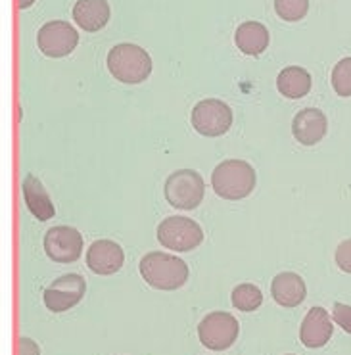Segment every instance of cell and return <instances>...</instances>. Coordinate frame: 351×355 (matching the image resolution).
I'll use <instances>...</instances> for the list:
<instances>
[{
    "instance_id": "3957f363",
    "label": "cell",
    "mask_w": 351,
    "mask_h": 355,
    "mask_svg": "<svg viewBox=\"0 0 351 355\" xmlns=\"http://www.w3.org/2000/svg\"><path fill=\"white\" fill-rule=\"evenodd\" d=\"M255 171L244 159H225L213 169L212 187L225 200H242L255 189Z\"/></svg>"
},
{
    "instance_id": "484cf974",
    "label": "cell",
    "mask_w": 351,
    "mask_h": 355,
    "mask_svg": "<svg viewBox=\"0 0 351 355\" xmlns=\"http://www.w3.org/2000/svg\"><path fill=\"white\" fill-rule=\"evenodd\" d=\"M288 355H292V354H288Z\"/></svg>"
},
{
    "instance_id": "4fadbf2b",
    "label": "cell",
    "mask_w": 351,
    "mask_h": 355,
    "mask_svg": "<svg viewBox=\"0 0 351 355\" xmlns=\"http://www.w3.org/2000/svg\"><path fill=\"white\" fill-rule=\"evenodd\" d=\"M328 129L327 116L317 107H305L298 112L292 121V132L296 141L302 142L303 146H313L325 139Z\"/></svg>"
},
{
    "instance_id": "ffe728a7",
    "label": "cell",
    "mask_w": 351,
    "mask_h": 355,
    "mask_svg": "<svg viewBox=\"0 0 351 355\" xmlns=\"http://www.w3.org/2000/svg\"><path fill=\"white\" fill-rule=\"evenodd\" d=\"M275 10L284 21H300L309 12V0H275Z\"/></svg>"
},
{
    "instance_id": "277c9868",
    "label": "cell",
    "mask_w": 351,
    "mask_h": 355,
    "mask_svg": "<svg viewBox=\"0 0 351 355\" xmlns=\"http://www.w3.org/2000/svg\"><path fill=\"white\" fill-rule=\"evenodd\" d=\"M164 194L175 209H196L204 200V179L194 169H179L167 177Z\"/></svg>"
},
{
    "instance_id": "30bf717a",
    "label": "cell",
    "mask_w": 351,
    "mask_h": 355,
    "mask_svg": "<svg viewBox=\"0 0 351 355\" xmlns=\"http://www.w3.org/2000/svg\"><path fill=\"white\" fill-rule=\"evenodd\" d=\"M81 232L74 227H54L44 236V252L52 261L74 263L83 254Z\"/></svg>"
},
{
    "instance_id": "5b68a950",
    "label": "cell",
    "mask_w": 351,
    "mask_h": 355,
    "mask_svg": "<svg viewBox=\"0 0 351 355\" xmlns=\"http://www.w3.org/2000/svg\"><path fill=\"white\" fill-rule=\"evenodd\" d=\"M157 240L162 246L173 250V252H190L204 242V231L190 217L173 215L160 223Z\"/></svg>"
},
{
    "instance_id": "6da1fadb",
    "label": "cell",
    "mask_w": 351,
    "mask_h": 355,
    "mask_svg": "<svg viewBox=\"0 0 351 355\" xmlns=\"http://www.w3.org/2000/svg\"><path fill=\"white\" fill-rule=\"evenodd\" d=\"M142 279L155 290H177L188 281V265L177 256L150 252L140 259Z\"/></svg>"
},
{
    "instance_id": "7a4b0ae2",
    "label": "cell",
    "mask_w": 351,
    "mask_h": 355,
    "mask_svg": "<svg viewBox=\"0 0 351 355\" xmlns=\"http://www.w3.org/2000/svg\"><path fill=\"white\" fill-rule=\"evenodd\" d=\"M108 69L121 83L139 85L152 73V58L139 44L123 42L108 52Z\"/></svg>"
},
{
    "instance_id": "603a6c76",
    "label": "cell",
    "mask_w": 351,
    "mask_h": 355,
    "mask_svg": "<svg viewBox=\"0 0 351 355\" xmlns=\"http://www.w3.org/2000/svg\"><path fill=\"white\" fill-rule=\"evenodd\" d=\"M332 319H334L348 334H351V306L334 304V307H332Z\"/></svg>"
},
{
    "instance_id": "d6986e66",
    "label": "cell",
    "mask_w": 351,
    "mask_h": 355,
    "mask_svg": "<svg viewBox=\"0 0 351 355\" xmlns=\"http://www.w3.org/2000/svg\"><path fill=\"white\" fill-rule=\"evenodd\" d=\"M230 300H232V306L237 309L244 311V313H250V311H255V309L262 307L263 294L255 284L244 282V284H240V286L232 290Z\"/></svg>"
},
{
    "instance_id": "ac0fdd59",
    "label": "cell",
    "mask_w": 351,
    "mask_h": 355,
    "mask_svg": "<svg viewBox=\"0 0 351 355\" xmlns=\"http://www.w3.org/2000/svg\"><path fill=\"white\" fill-rule=\"evenodd\" d=\"M311 85H313L311 73L300 66L284 67L277 77L278 92L286 98L298 100L307 96L311 91Z\"/></svg>"
},
{
    "instance_id": "8fae6325",
    "label": "cell",
    "mask_w": 351,
    "mask_h": 355,
    "mask_svg": "<svg viewBox=\"0 0 351 355\" xmlns=\"http://www.w3.org/2000/svg\"><path fill=\"white\" fill-rule=\"evenodd\" d=\"M332 332H334V324L328 317L327 309L311 307L300 327V340L305 347L317 349L328 344V340L332 338Z\"/></svg>"
},
{
    "instance_id": "2e32d148",
    "label": "cell",
    "mask_w": 351,
    "mask_h": 355,
    "mask_svg": "<svg viewBox=\"0 0 351 355\" xmlns=\"http://www.w3.org/2000/svg\"><path fill=\"white\" fill-rule=\"evenodd\" d=\"M22 190H24V198L25 204L29 207V211L39 219V221H49L56 215V209H54V204L52 200L46 194V190L42 187V182L33 177V175H25L24 184H22Z\"/></svg>"
},
{
    "instance_id": "d4e9b609",
    "label": "cell",
    "mask_w": 351,
    "mask_h": 355,
    "mask_svg": "<svg viewBox=\"0 0 351 355\" xmlns=\"http://www.w3.org/2000/svg\"><path fill=\"white\" fill-rule=\"evenodd\" d=\"M35 0H17V6H19V10H27L29 6H33Z\"/></svg>"
},
{
    "instance_id": "7402d4cb",
    "label": "cell",
    "mask_w": 351,
    "mask_h": 355,
    "mask_svg": "<svg viewBox=\"0 0 351 355\" xmlns=\"http://www.w3.org/2000/svg\"><path fill=\"white\" fill-rule=\"evenodd\" d=\"M336 265L342 269L343 272L351 275V239L343 240L342 244L336 250Z\"/></svg>"
},
{
    "instance_id": "e0dca14e",
    "label": "cell",
    "mask_w": 351,
    "mask_h": 355,
    "mask_svg": "<svg viewBox=\"0 0 351 355\" xmlns=\"http://www.w3.org/2000/svg\"><path fill=\"white\" fill-rule=\"evenodd\" d=\"M234 42L246 56H259L269 46V31L259 21H244L238 25Z\"/></svg>"
},
{
    "instance_id": "52a82bcc",
    "label": "cell",
    "mask_w": 351,
    "mask_h": 355,
    "mask_svg": "<svg viewBox=\"0 0 351 355\" xmlns=\"http://www.w3.org/2000/svg\"><path fill=\"white\" fill-rule=\"evenodd\" d=\"M192 127L204 137H221L232 125V110L217 98H205L192 107Z\"/></svg>"
},
{
    "instance_id": "9a60e30c",
    "label": "cell",
    "mask_w": 351,
    "mask_h": 355,
    "mask_svg": "<svg viewBox=\"0 0 351 355\" xmlns=\"http://www.w3.org/2000/svg\"><path fill=\"white\" fill-rule=\"evenodd\" d=\"M271 294L278 306L296 307L302 304L307 296L305 282L296 272H280L271 282Z\"/></svg>"
},
{
    "instance_id": "8992f818",
    "label": "cell",
    "mask_w": 351,
    "mask_h": 355,
    "mask_svg": "<svg viewBox=\"0 0 351 355\" xmlns=\"http://www.w3.org/2000/svg\"><path fill=\"white\" fill-rule=\"evenodd\" d=\"M237 317H232L227 311H213L205 315V319L198 324V338L205 347L213 352H223L229 349L238 338Z\"/></svg>"
},
{
    "instance_id": "ba28073f",
    "label": "cell",
    "mask_w": 351,
    "mask_h": 355,
    "mask_svg": "<svg viewBox=\"0 0 351 355\" xmlns=\"http://www.w3.org/2000/svg\"><path fill=\"white\" fill-rule=\"evenodd\" d=\"M37 44L44 56L49 58H64L71 54L79 44V33L74 25L62 19H54L44 24L37 35Z\"/></svg>"
},
{
    "instance_id": "cb8c5ba5",
    "label": "cell",
    "mask_w": 351,
    "mask_h": 355,
    "mask_svg": "<svg viewBox=\"0 0 351 355\" xmlns=\"http://www.w3.org/2000/svg\"><path fill=\"white\" fill-rule=\"evenodd\" d=\"M17 355H41V349L31 338H19L17 342Z\"/></svg>"
},
{
    "instance_id": "44dd1931",
    "label": "cell",
    "mask_w": 351,
    "mask_h": 355,
    "mask_svg": "<svg viewBox=\"0 0 351 355\" xmlns=\"http://www.w3.org/2000/svg\"><path fill=\"white\" fill-rule=\"evenodd\" d=\"M332 87L338 96H351V56L340 60L332 69Z\"/></svg>"
},
{
    "instance_id": "5bb4252c",
    "label": "cell",
    "mask_w": 351,
    "mask_h": 355,
    "mask_svg": "<svg viewBox=\"0 0 351 355\" xmlns=\"http://www.w3.org/2000/svg\"><path fill=\"white\" fill-rule=\"evenodd\" d=\"M110 16L112 10L108 0H77V4L74 6L75 24L89 33L104 29L110 21Z\"/></svg>"
},
{
    "instance_id": "7c38bea8",
    "label": "cell",
    "mask_w": 351,
    "mask_h": 355,
    "mask_svg": "<svg viewBox=\"0 0 351 355\" xmlns=\"http://www.w3.org/2000/svg\"><path fill=\"white\" fill-rule=\"evenodd\" d=\"M125 263L123 248L114 240H96L87 252V265L96 275H114Z\"/></svg>"
},
{
    "instance_id": "9c48e42d",
    "label": "cell",
    "mask_w": 351,
    "mask_h": 355,
    "mask_svg": "<svg viewBox=\"0 0 351 355\" xmlns=\"http://www.w3.org/2000/svg\"><path fill=\"white\" fill-rule=\"evenodd\" d=\"M85 292H87L85 279L77 272H69L56 279L44 290V306L49 307L52 313H64L81 302Z\"/></svg>"
}]
</instances>
